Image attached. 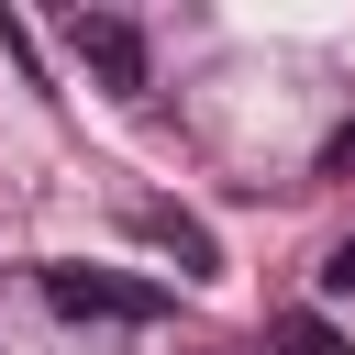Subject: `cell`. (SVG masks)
<instances>
[{
  "label": "cell",
  "instance_id": "6da1fadb",
  "mask_svg": "<svg viewBox=\"0 0 355 355\" xmlns=\"http://www.w3.org/2000/svg\"><path fill=\"white\" fill-rule=\"evenodd\" d=\"M44 300L67 322H133V333L166 322V288L155 277H111V266H44Z\"/></svg>",
  "mask_w": 355,
  "mask_h": 355
},
{
  "label": "cell",
  "instance_id": "7a4b0ae2",
  "mask_svg": "<svg viewBox=\"0 0 355 355\" xmlns=\"http://www.w3.org/2000/svg\"><path fill=\"white\" fill-rule=\"evenodd\" d=\"M67 55H78L111 100H144V89H155V55H144V33H133L122 11H67Z\"/></svg>",
  "mask_w": 355,
  "mask_h": 355
},
{
  "label": "cell",
  "instance_id": "3957f363",
  "mask_svg": "<svg viewBox=\"0 0 355 355\" xmlns=\"http://www.w3.org/2000/svg\"><path fill=\"white\" fill-rule=\"evenodd\" d=\"M133 233H144L155 255H178V277H222V244H211V222H200V211L144 200V211H133Z\"/></svg>",
  "mask_w": 355,
  "mask_h": 355
},
{
  "label": "cell",
  "instance_id": "277c9868",
  "mask_svg": "<svg viewBox=\"0 0 355 355\" xmlns=\"http://www.w3.org/2000/svg\"><path fill=\"white\" fill-rule=\"evenodd\" d=\"M266 355H355V333L333 311H277L266 322Z\"/></svg>",
  "mask_w": 355,
  "mask_h": 355
},
{
  "label": "cell",
  "instance_id": "5b68a950",
  "mask_svg": "<svg viewBox=\"0 0 355 355\" xmlns=\"http://www.w3.org/2000/svg\"><path fill=\"white\" fill-rule=\"evenodd\" d=\"M322 300H355V233H344V244L322 255Z\"/></svg>",
  "mask_w": 355,
  "mask_h": 355
},
{
  "label": "cell",
  "instance_id": "8992f818",
  "mask_svg": "<svg viewBox=\"0 0 355 355\" xmlns=\"http://www.w3.org/2000/svg\"><path fill=\"white\" fill-rule=\"evenodd\" d=\"M322 178H355V122H333V144H322Z\"/></svg>",
  "mask_w": 355,
  "mask_h": 355
}]
</instances>
